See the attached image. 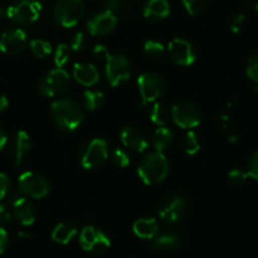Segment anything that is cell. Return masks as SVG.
I'll list each match as a JSON object with an SVG mask.
<instances>
[{"label": "cell", "mask_w": 258, "mask_h": 258, "mask_svg": "<svg viewBox=\"0 0 258 258\" xmlns=\"http://www.w3.org/2000/svg\"><path fill=\"white\" fill-rule=\"evenodd\" d=\"M51 115L54 124L62 131H75L84 121L85 114L80 104L73 99H59L52 103Z\"/></svg>", "instance_id": "6da1fadb"}, {"label": "cell", "mask_w": 258, "mask_h": 258, "mask_svg": "<svg viewBox=\"0 0 258 258\" xmlns=\"http://www.w3.org/2000/svg\"><path fill=\"white\" fill-rule=\"evenodd\" d=\"M170 163L162 152L153 151L147 153L138 166V176L146 185H156L167 177Z\"/></svg>", "instance_id": "7a4b0ae2"}, {"label": "cell", "mask_w": 258, "mask_h": 258, "mask_svg": "<svg viewBox=\"0 0 258 258\" xmlns=\"http://www.w3.org/2000/svg\"><path fill=\"white\" fill-rule=\"evenodd\" d=\"M42 13V4L37 0H18L7 8V18L18 26L34 23Z\"/></svg>", "instance_id": "3957f363"}, {"label": "cell", "mask_w": 258, "mask_h": 258, "mask_svg": "<svg viewBox=\"0 0 258 258\" xmlns=\"http://www.w3.org/2000/svg\"><path fill=\"white\" fill-rule=\"evenodd\" d=\"M85 13L84 0H58L53 9V17L64 28L76 26Z\"/></svg>", "instance_id": "277c9868"}, {"label": "cell", "mask_w": 258, "mask_h": 258, "mask_svg": "<svg viewBox=\"0 0 258 258\" xmlns=\"http://www.w3.org/2000/svg\"><path fill=\"white\" fill-rule=\"evenodd\" d=\"M70 85V75L63 69L56 68L48 71L39 81V91L47 98H56L68 93Z\"/></svg>", "instance_id": "5b68a950"}, {"label": "cell", "mask_w": 258, "mask_h": 258, "mask_svg": "<svg viewBox=\"0 0 258 258\" xmlns=\"http://www.w3.org/2000/svg\"><path fill=\"white\" fill-rule=\"evenodd\" d=\"M109 147L106 141L101 138H94L83 146L80 151L81 166L85 170L98 168L108 160Z\"/></svg>", "instance_id": "8992f818"}, {"label": "cell", "mask_w": 258, "mask_h": 258, "mask_svg": "<svg viewBox=\"0 0 258 258\" xmlns=\"http://www.w3.org/2000/svg\"><path fill=\"white\" fill-rule=\"evenodd\" d=\"M18 187L21 192L32 199H42L47 197L51 190L48 180L41 173L27 171L18 178Z\"/></svg>", "instance_id": "52a82bcc"}, {"label": "cell", "mask_w": 258, "mask_h": 258, "mask_svg": "<svg viewBox=\"0 0 258 258\" xmlns=\"http://www.w3.org/2000/svg\"><path fill=\"white\" fill-rule=\"evenodd\" d=\"M171 118L176 125L183 129L195 128L202 121V114L199 108L187 100H180L171 108Z\"/></svg>", "instance_id": "ba28073f"}, {"label": "cell", "mask_w": 258, "mask_h": 258, "mask_svg": "<svg viewBox=\"0 0 258 258\" xmlns=\"http://www.w3.org/2000/svg\"><path fill=\"white\" fill-rule=\"evenodd\" d=\"M106 80L111 86H119L131 78V62L124 54H109L105 59Z\"/></svg>", "instance_id": "9c48e42d"}, {"label": "cell", "mask_w": 258, "mask_h": 258, "mask_svg": "<svg viewBox=\"0 0 258 258\" xmlns=\"http://www.w3.org/2000/svg\"><path fill=\"white\" fill-rule=\"evenodd\" d=\"M138 89H140L141 98H142V104L153 103L157 100L162 94L165 93L166 84L163 79L158 74L155 73H143L138 78Z\"/></svg>", "instance_id": "30bf717a"}, {"label": "cell", "mask_w": 258, "mask_h": 258, "mask_svg": "<svg viewBox=\"0 0 258 258\" xmlns=\"http://www.w3.org/2000/svg\"><path fill=\"white\" fill-rule=\"evenodd\" d=\"M79 242L83 249L91 253H103L110 247V239L108 235L93 225H86L83 228Z\"/></svg>", "instance_id": "8fae6325"}, {"label": "cell", "mask_w": 258, "mask_h": 258, "mask_svg": "<svg viewBox=\"0 0 258 258\" xmlns=\"http://www.w3.org/2000/svg\"><path fill=\"white\" fill-rule=\"evenodd\" d=\"M168 54L171 61L178 66H190L197 59V51L192 43L185 38H175L168 43Z\"/></svg>", "instance_id": "7c38bea8"}, {"label": "cell", "mask_w": 258, "mask_h": 258, "mask_svg": "<svg viewBox=\"0 0 258 258\" xmlns=\"http://www.w3.org/2000/svg\"><path fill=\"white\" fill-rule=\"evenodd\" d=\"M28 44V36L23 29H11L0 37V51L9 56L22 53Z\"/></svg>", "instance_id": "4fadbf2b"}, {"label": "cell", "mask_w": 258, "mask_h": 258, "mask_svg": "<svg viewBox=\"0 0 258 258\" xmlns=\"http://www.w3.org/2000/svg\"><path fill=\"white\" fill-rule=\"evenodd\" d=\"M186 212H187V200L182 195H175L163 203L160 209V217L168 224H175L185 217Z\"/></svg>", "instance_id": "5bb4252c"}, {"label": "cell", "mask_w": 258, "mask_h": 258, "mask_svg": "<svg viewBox=\"0 0 258 258\" xmlns=\"http://www.w3.org/2000/svg\"><path fill=\"white\" fill-rule=\"evenodd\" d=\"M118 23V17L108 11L95 14L88 21V31L91 36H106L114 31Z\"/></svg>", "instance_id": "9a60e30c"}, {"label": "cell", "mask_w": 258, "mask_h": 258, "mask_svg": "<svg viewBox=\"0 0 258 258\" xmlns=\"http://www.w3.org/2000/svg\"><path fill=\"white\" fill-rule=\"evenodd\" d=\"M13 217L24 227H28L34 223L37 218L36 207L27 198L14 197L12 200Z\"/></svg>", "instance_id": "2e32d148"}, {"label": "cell", "mask_w": 258, "mask_h": 258, "mask_svg": "<svg viewBox=\"0 0 258 258\" xmlns=\"http://www.w3.org/2000/svg\"><path fill=\"white\" fill-rule=\"evenodd\" d=\"M120 140L126 148L136 152H143L150 146L145 133L136 126H124L120 132Z\"/></svg>", "instance_id": "e0dca14e"}, {"label": "cell", "mask_w": 258, "mask_h": 258, "mask_svg": "<svg viewBox=\"0 0 258 258\" xmlns=\"http://www.w3.org/2000/svg\"><path fill=\"white\" fill-rule=\"evenodd\" d=\"M31 147V137H29L28 133L24 132V131L17 132L11 143V153L16 166H21L22 161L26 157L27 153L29 152Z\"/></svg>", "instance_id": "ac0fdd59"}, {"label": "cell", "mask_w": 258, "mask_h": 258, "mask_svg": "<svg viewBox=\"0 0 258 258\" xmlns=\"http://www.w3.org/2000/svg\"><path fill=\"white\" fill-rule=\"evenodd\" d=\"M74 79L84 86H94L100 80V74L98 69L91 63H76L74 66Z\"/></svg>", "instance_id": "d6986e66"}, {"label": "cell", "mask_w": 258, "mask_h": 258, "mask_svg": "<svg viewBox=\"0 0 258 258\" xmlns=\"http://www.w3.org/2000/svg\"><path fill=\"white\" fill-rule=\"evenodd\" d=\"M171 7L167 0H148L143 8L145 18L151 21H160L170 16Z\"/></svg>", "instance_id": "ffe728a7"}, {"label": "cell", "mask_w": 258, "mask_h": 258, "mask_svg": "<svg viewBox=\"0 0 258 258\" xmlns=\"http://www.w3.org/2000/svg\"><path fill=\"white\" fill-rule=\"evenodd\" d=\"M133 232L142 239H153L160 232V224L155 218H141L133 224Z\"/></svg>", "instance_id": "44dd1931"}, {"label": "cell", "mask_w": 258, "mask_h": 258, "mask_svg": "<svg viewBox=\"0 0 258 258\" xmlns=\"http://www.w3.org/2000/svg\"><path fill=\"white\" fill-rule=\"evenodd\" d=\"M78 234V227L74 222H62L52 230V239L61 244H68Z\"/></svg>", "instance_id": "7402d4cb"}, {"label": "cell", "mask_w": 258, "mask_h": 258, "mask_svg": "<svg viewBox=\"0 0 258 258\" xmlns=\"http://www.w3.org/2000/svg\"><path fill=\"white\" fill-rule=\"evenodd\" d=\"M172 140L173 133L171 132V129L166 128V126H158L152 135V145L158 152H162L166 148L170 147Z\"/></svg>", "instance_id": "603a6c76"}, {"label": "cell", "mask_w": 258, "mask_h": 258, "mask_svg": "<svg viewBox=\"0 0 258 258\" xmlns=\"http://www.w3.org/2000/svg\"><path fill=\"white\" fill-rule=\"evenodd\" d=\"M84 105L88 110L95 111L105 103V95L100 90H86L84 93Z\"/></svg>", "instance_id": "cb8c5ba5"}, {"label": "cell", "mask_w": 258, "mask_h": 258, "mask_svg": "<svg viewBox=\"0 0 258 258\" xmlns=\"http://www.w3.org/2000/svg\"><path fill=\"white\" fill-rule=\"evenodd\" d=\"M180 238L172 233H163V234H157V237L153 238V245L160 249H175L180 245Z\"/></svg>", "instance_id": "d4e9b609"}, {"label": "cell", "mask_w": 258, "mask_h": 258, "mask_svg": "<svg viewBox=\"0 0 258 258\" xmlns=\"http://www.w3.org/2000/svg\"><path fill=\"white\" fill-rule=\"evenodd\" d=\"M170 116L171 111L162 104L156 103L150 110V119L152 120V123H155L158 126H163L165 124H167L170 120Z\"/></svg>", "instance_id": "484cf974"}, {"label": "cell", "mask_w": 258, "mask_h": 258, "mask_svg": "<svg viewBox=\"0 0 258 258\" xmlns=\"http://www.w3.org/2000/svg\"><path fill=\"white\" fill-rule=\"evenodd\" d=\"M181 146H182L183 152L187 153V155L190 156L197 155V153L200 151V142L197 133L192 132V131H188V132L183 136Z\"/></svg>", "instance_id": "4316f807"}, {"label": "cell", "mask_w": 258, "mask_h": 258, "mask_svg": "<svg viewBox=\"0 0 258 258\" xmlns=\"http://www.w3.org/2000/svg\"><path fill=\"white\" fill-rule=\"evenodd\" d=\"M145 53L148 58L153 59V61H160L165 56V47L162 43L157 41H147L145 43Z\"/></svg>", "instance_id": "83f0119b"}, {"label": "cell", "mask_w": 258, "mask_h": 258, "mask_svg": "<svg viewBox=\"0 0 258 258\" xmlns=\"http://www.w3.org/2000/svg\"><path fill=\"white\" fill-rule=\"evenodd\" d=\"M29 48L33 52V54L38 58H44L49 56L52 52V46L49 42L43 41V39H32L29 42Z\"/></svg>", "instance_id": "f1b7e54d"}, {"label": "cell", "mask_w": 258, "mask_h": 258, "mask_svg": "<svg viewBox=\"0 0 258 258\" xmlns=\"http://www.w3.org/2000/svg\"><path fill=\"white\" fill-rule=\"evenodd\" d=\"M71 47L66 43H61L57 46L56 51H54V64L58 69H62L64 64L68 63L71 58Z\"/></svg>", "instance_id": "f546056e"}, {"label": "cell", "mask_w": 258, "mask_h": 258, "mask_svg": "<svg viewBox=\"0 0 258 258\" xmlns=\"http://www.w3.org/2000/svg\"><path fill=\"white\" fill-rule=\"evenodd\" d=\"M182 6L187 14L199 16L207 8V0H182Z\"/></svg>", "instance_id": "4dcf8cb0"}, {"label": "cell", "mask_w": 258, "mask_h": 258, "mask_svg": "<svg viewBox=\"0 0 258 258\" xmlns=\"http://www.w3.org/2000/svg\"><path fill=\"white\" fill-rule=\"evenodd\" d=\"M111 161H113L114 165L121 168L126 167L131 163V158H129L128 153L123 150H119V148L111 152Z\"/></svg>", "instance_id": "1f68e13d"}, {"label": "cell", "mask_w": 258, "mask_h": 258, "mask_svg": "<svg viewBox=\"0 0 258 258\" xmlns=\"http://www.w3.org/2000/svg\"><path fill=\"white\" fill-rule=\"evenodd\" d=\"M88 43H89L88 37H86L84 33H81V32H79V33H76L75 36H74V38L71 39L70 47L73 51L81 52L88 47Z\"/></svg>", "instance_id": "d6a6232c"}, {"label": "cell", "mask_w": 258, "mask_h": 258, "mask_svg": "<svg viewBox=\"0 0 258 258\" xmlns=\"http://www.w3.org/2000/svg\"><path fill=\"white\" fill-rule=\"evenodd\" d=\"M249 177L247 172H244L243 170L239 168H234V170L230 171L228 173V178H229V182L234 186H240L247 181V178Z\"/></svg>", "instance_id": "836d02e7"}, {"label": "cell", "mask_w": 258, "mask_h": 258, "mask_svg": "<svg viewBox=\"0 0 258 258\" xmlns=\"http://www.w3.org/2000/svg\"><path fill=\"white\" fill-rule=\"evenodd\" d=\"M245 73L250 80L258 84V54L250 57L247 63V68H245Z\"/></svg>", "instance_id": "e575fe53"}, {"label": "cell", "mask_w": 258, "mask_h": 258, "mask_svg": "<svg viewBox=\"0 0 258 258\" xmlns=\"http://www.w3.org/2000/svg\"><path fill=\"white\" fill-rule=\"evenodd\" d=\"M247 173L249 177L258 181V151L249 157L247 165Z\"/></svg>", "instance_id": "d590c367"}, {"label": "cell", "mask_w": 258, "mask_h": 258, "mask_svg": "<svg viewBox=\"0 0 258 258\" xmlns=\"http://www.w3.org/2000/svg\"><path fill=\"white\" fill-rule=\"evenodd\" d=\"M105 11L110 12L114 16H118L124 11V4L121 0H104Z\"/></svg>", "instance_id": "8d00e7d4"}, {"label": "cell", "mask_w": 258, "mask_h": 258, "mask_svg": "<svg viewBox=\"0 0 258 258\" xmlns=\"http://www.w3.org/2000/svg\"><path fill=\"white\" fill-rule=\"evenodd\" d=\"M11 192V180L6 173L0 172V200L6 199Z\"/></svg>", "instance_id": "74e56055"}, {"label": "cell", "mask_w": 258, "mask_h": 258, "mask_svg": "<svg viewBox=\"0 0 258 258\" xmlns=\"http://www.w3.org/2000/svg\"><path fill=\"white\" fill-rule=\"evenodd\" d=\"M12 222V214L6 205L0 204V227L9 224Z\"/></svg>", "instance_id": "f35d334b"}, {"label": "cell", "mask_w": 258, "mask_h": 258, "mask_svg": "<svg viewBox=\"0 0 258 258\" xmlns=\"http://www.w3.org/2000/svg\"><path fill=\"white\" fill-rule=\"evenodd\" d=\"M9 245V234L4 227H0V254H3Z\"/></svg>", "instance_id": "ab89813d"}, {"label": "cell", "mask_w": 258, "mask_h": 258, "mask_svg": "<svg viewBox=\"0 0 258 258\" xmlns=\"http://www.w3.org/2000/svg\"><path fill=\"white\" fill-rule=\"evenodd\" d=\"M243 23H244V16L243 14H237L235 17H233L232 22H230V29L234 33H238L242 29Z\"/></svg>", "instance_id": "60d3db41"}, {"label": "cell", "mask_w": 258, "mask_h": 258, "mask_svg": "<svg viewBox=\"0 0 258 258\" xmlns=\"http://www.w3.org/2000/svg\"><path fill=\"white\" fill-rule=\"evenodd\" d=\"M109 54H110V53L108 52L106 47L101 46V44H99V46H96L95 48H94V56H96L98 58L106 59V57H108Z\"/></svg>", "instance_id": "b9f144b4"}, {"label": "cell", "mask_w": 258, "mask_h": 258, "mask_svg": "<svg viewBox=\"0 0 258 258\" xmlns=\"http://www.w3.org/2000/svg\"><path fill=\"white\" fill-rule=\"evenodd\" d=\"M7 143H8V137H7V133H6V131H4L2 126H0V151L6 147Z\"/></svg>", "instance_id": "7bdbcfd3"}, {"label": "cell", "mask_w": 258, "mask_h": 258, "mask_svg": "<svg viewBox=\"0 0 258 258\" xmlns=\"http://www.w3.org/2000/svg\"><path fill=\"white\" fill-rule=\"evenodd\" d=\"M8 106H9V101L8 99H7V96L0 95V114L3 113V111H6Z\"/></svg>", "instance_id": "ee69618b"}, {"label": "cell", "mask_w": 258, "mask_h": 258, "mask_svg": "<svg viewBox=\"0 0 258 258\" xmlns=\"http://www.w3.org/2000/svg\"><path fill=\"white\" fill-rule=\"evenodd\" d=\"M4 17H7V8L0 7V18H4Z\"/></svg>", "instance_id": "f6af8a7d"}]
</instances>
